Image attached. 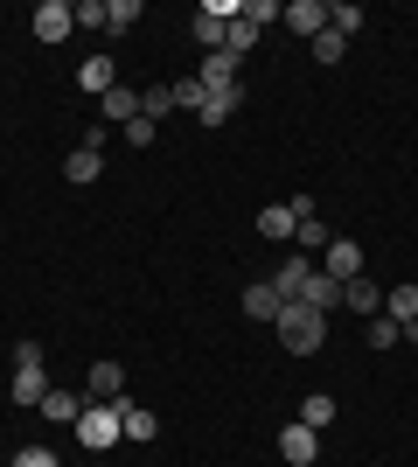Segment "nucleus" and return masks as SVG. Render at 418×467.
<instances>
[{
	"instance_id": "obj_29",
	"label": "nucleus",
	"mask_w": 418,
	"mask_h": 467,
	"mask_svg": "<svg viewBox=\"0 0 418 467\" xmlns=\"http://www.w3.org/2000/svg\"><path fill=\"white\" fill-rule=\"evenodd\" d=\"M398 342H404V328L391 314H377V321H370V349H398Z\"/></svg>"
},
{
	"instance_id": "obj_9",
	"label": "nucleus",
	"mask_w": 418,
	"mask_h": 467,
	"mask_svg": "<svg viewBox=\"0 0 418 467\" xmlns=\"http://www.w3.org/2000/svg\"><path fill=\"white\" fill-rule=\"evenodd\" d=\"M112 405H119V432H126V440H133V447H154V432H160L154 411H139L133 398H112Z\"/></svg>"
},
{
	"instance_id": "obj_27",
	"label": "nucleus",
	"mask_w": 418,
	"mask_h": 467,
	"mask_svg": "<svg viewBox=\"0 0 418 467\" xmlns=\"http://www.w3.org/2000/svg\"><path fill=\"white\" fill-rule=\"evenodd\" d=\"M328 28H335V36L349 42V36L362 28V7H356V0H335V7H328Z\"/></svg>"
},
{
	"instance_id": "obj_5",
	"label": "nucleus",
	"mask_w": 418,
	"mask_h": 467,
	"mask_svg": "<svg viewBox=\"0 0 418 467\" xmlns=\"http://www.w3.org/2000/svg\"><path fill=\"white\" fill-rule=\"evenodd\" d=\"M307 279H314V258L286 252V258H279V273H272V293H279V300H300V293H307Z\"/></svg>"
},
{
	"instance_id": "obj_18",
	"label": "nucleus",
	"mask_w": 418,
	"mask_h": 467,
	"mask_svg": "<svg viewBox=\"0 0 418 467\" xmlns=\"http://www.w3.org/2000/svg\"><path fill=\"white\" fill-rule=\"evenodd\" d=\"M293 244H300V258H314V252H328V244H335V237H328V223H321V210L293 223Z\"/></svg>"
},
{
	"instance_id": "obj_12",
	"label": "nucleus",
	"mask_w": 418,
	"mask_h": 467,
	"mask_svg": "<svg viewBox=\"0 0 418 467\" xmlns=\"http://www.w3.org/2000/svg\"><path fill=\"white\" fill-rule=\"evenodd\" d=\"M342 307H349V314H362V321H377V314H383V293L377 286H370V279H349V286H342Z\"/></svg>"
},
{
	"instance_id": "obj_19",
	"label": "nucleus",
	"mask_w": 418,
	"mask_h": 467,
	"mask_svg": "<svg viewBox=\"0 0 418 467\" xmlns=\"http://www.w3.org/2000/svg\"><path fill=\"white\" fill-rule=\"evenodd\" d=\"M189 28H196V42H202V49H209V57H217L223 42H230V21H223V15H217V7H202V15H196V21H189Z\"/></svg>"
},
{
	"instance_id": "obj_11",
	"label": "nucleus",
	"mask_w": 418,
	"mask_h": 467,
	"mask_svg": "<svg viewBox=\"0 0 418 467\" xmlns=\"http://www.w3.org/2000/svg\"><path fill=\"white\" fill-rule=\"evenodd\" d=\"M112 398H126V370L112 356H98V363H91V405H112Z\"/></svg>"
},
{
	"instance_id": "obj_4",
	"label": "nucleus",
	"mask_w": 418,
	"mask_h": 467,
	"mask_svg": "<svg viewBox=\"0 0 418 467\" xmlns=\"http://www.w3.org/2000/svg\"><path fill=\"white\" fill-rule=\"evenodd\" d=\"M238 78H244V63L230 57V49L202 57V70H196V84H202V91H238Z\"/></svg>"
},
{
	"instance_id": "obj_15",
	"label": "nucleus",
	"mask_w": 418,
	"mask_h": 467,
	"mask_svg": "<svg viewBox=\"0 0 418 467\" xmlns=\"http://www.w3.org/2000/svg\"><path fill=\"white\" fill-rule=\"evenodd\" d=\"M244 314H251V321H279V314H286V300L272 293V279H259V286H244Z\"/></svg>"
},
{
	"instance_id": "obj_22",
	"label": "nucleus",
	"mask_w": 418,
	"mask_h": 467,
	"mask_svg": "<svg viewBox=\"0 0 418 467\" xmlns=\"http://www.w3.org/2000/svg\"><path fill=\"white\" fill-rule=\"evenodd\" d=\"M293 223H300L293 202H265L259 210V237H293Z\"/></svg>"
},
{
	"instance_id": "obj_31",
	"label": "nucleus",
	"mask_w": 418,
	"mask_h": 467,
	"mask_svg": "<svg viewBox=\"0 0 418 467\" xmlns=\"http://www.w3.org/2000/svg\"><path fill=\"white\" fill-rule=\"evenodd\" d=\"M342 57H349V42H342L335 28H321L314 36V63H342Z\"/></svg>"
},
{
	"instance_id": "obj_8",
	"label": "nucleus",
	"mask_w": 418,
	"mask_h": 467,
	"mask_svg": "<svg viewBox=\"0 0 418 467\" xmlns=\"http://www.w3.org/2000/svg\"><path fill=\"white\" fill-rule=\"evenodd\" d=\"M321 273H328V279H342V286H349V279L362 273V244H349V237H335V244L321 252Z\"/></svg>"
},
{
	"instance_id": "obj_3",
	"label": "nucleus",
	"mask_w": 418,
	"mask_h": 467,
	"mask_svg": "<svg viewBox=\"0 0 418 467\" xmlns=\"http://www.w3.org/2000/svg\"><path fill=\"white\" fill-rule=\"evenodd\" d=\"M77 440L91 453H105V447H119L126 432H119V405H84V419H77Z\"/></svg>"
},
{
	"instance_id": "obj_30",
	"label": "nucleus",
	"mask_w": 418,
	"mask_h": 467,
	"mask_svg": "<svg viewBox=\"0 0 418 467\" xmlns=\"http://www.w3.org/2000/svg\"><path fill=\"white\" fill-rule=\"evenodd\" d=\"M168 91H175V112H202V98H209V91H202L196 78H181V84H168Z\"/></svg>"
},
{
	"instance_id": "obj_13",
	"label": "nucleus",
	"mask_w": 418,
	"mask_h": 467,
	"mask_svg": "<svg viewBox=\"0 0 418 467\" xmlns=\"http://www.w3.org/2000/svg\"><path fill=\"white\" fill-rule=\"evenodd\" d=\"M77 84H84L91 98H105L112 84H119V63H112V57H84V63H77Z\"/></svg>"
},
{
	"instance_id": "obj_21",
	"label": "nucleus",
	"mask_w": 418,
	"mask_h": 467,
	"mask_svg": "<svg viewBox=\"0 0 418 467\" xmlns=\"http://www.w3.org/2000/svg\"><path fill=\"white\" fill-rule=\"evenodd\" d=\"M238 105H244V91H209V98H202V126H223V119H238Z\"/></svg>"
},
{
	"instance_id": "obj_6",
	"label": "nucleus",
	"mask_w": 418,
	"mask_h": 467,
	"mask_svg": "<svg viewBox=\"0 0 418 467\" xmlns=\"http://www.w3.org/2000/svg\"><path fill=\"white\" fill-rule=\"evenodd\" d=\"M314 453H321V432H307L300 419L279 432V461H286V467H314Z\"/></svg>"
},
{
	"instance_id": "obj_16",
	"label": "nucleus",
	"mask_w": 418,
	"mask_h": 467,
	"mask_svg": "<svg viewBox=\"0 0 418 467\" xmlns=\"http://www.w3.org/2000/svg\"><path fill=\"white\" fill-rule=\"evenodd\" d=\"M98 105H105V119H112V126H133V119H139V91H133V84H112Z\"/></svg>"
},
{
	"instance_id": "obj_14",
	"label": "nucleus",
	"mask_w": 418,
	"mask_h": 467,
	"mask_svg": "<svg viewBox=\"0 0 418 467\" xmlns=\"http://www.w3.org/2000/svg\"><path fill=\"white\" fill-rule=\"evenodd\" d=\"M7 398H15V405H42V398H49V377H42V363H21L15 384H7Z\"/></svg>"
},
{
	"instance_id": "obj_33",
	"label": "nucleus",
	"mask_w": 418,
	"mask_h": 467,
	"mask_svg": "<svg viewBox=\"0 0 418 467\" xmlns=\"http://www.w3.org/2000/svg\"><path fill=\"white\" fill-rule=\"evenodd\" d=\"M7 467H56V453H49V447H21Z\"/></svg>"
},
{
	"instance_id": "obj_17",
	"label": "nucleus",
	"mask_w": 418,
	"mask_h": 467,
	"mask_svg": "<svg viewBox=\"0 0 418 467\" xmlns=\"http://www.w3.org/2000/svg\"><path fill=\"white\" fill-rule=\"evenodd\" d=\"M335 398H328V390H314V398H300V426H307V432H328V426H335Z\"/></svg>"
},
{
	"instance_id": "obj_32",
	"label": "nucleus",
	"mask_w": 418,
	"mask_h": 467,
	"mask_svg": "<svg viewBox=\"0 0 418 467\" xmlns=\"http://www.w3.org/2000/svg\"><path fill=\"white\" fill-rule=\"evenodd\" d=\"M119 133H126V140H133V147H154V133H160V126H154V119H147V112H139V119H133V126H119Z\"/></svg>"
},
{
	"instance_id": "obj_2",
	"label": "nucleus",
	"mask_w": 418,
	"mask_h": 467,
	"mask_svg": "<svg viewBox=\"0 0 418 467\" xmlns=\"http://www.w3.org/2000/svg\"><path fill=\"white\" fill-rule=\"evenodd\" d=\"M265 21H279V7H272V0H244V7H238V21H230V42H223V49H230V57L244 63L251 49H259Z\"/></svg>"
},
{
	"instance_id": "obj_26",
	"label": "nucleus",
	"mask_w": 418,
	"mask_h": 467,
	"mask_svg": "<svg viewBox=\"0 0 418 467\" xmlns=\"http://www.w3.org/2000/svg\"><path fill=\"white\" fill-rule=\"evenodd\" d=\"M139 21V0H105V36H126Z\"/></svg>"
},
{
	"instance_id": "obj_1",
	"label": "nucleus",
	"mask_w": 418,
	"mask_h": 467,
	"mask_svg": "<svg viewBox=\"0 0 418 467\" xmlns=\"http://www.w3.org/2000/svg\"><path fill=\"white\" fill-rule=\"evenodd\" d=\"M272 328H279V349L286 356H321L328 349V314L307 307V300H286V314H279Z\"/></svg>"
},
{
	"instance_id": "obj_34",
	"label": "nucleus",
	"mask_w": 418,
	"mask_h": 467,
	"mask_svg": "<svg viewBox=\"0 0 418 467\" xmlns=\"http://www.w3.org/2000/svg\"><path fill=\"white\" fill-rule=\"evenodd\" d=\"M77 28H105V0H77Z\"/></svg>"
},
{
	"instance_id": "obj_28",
	"label": "nucleus",
	"mask_w": 418,
	"mask_h": 467,
	"mask_svg": "<svg viewBox=\"0 0 418 467\" xmlns=\"http://www.w3.org/2000/svg\"><path fill=\"white\" fill-rule=\"evenodd\" d=\"M139 112H147V119L160 126V119L175 112V91H168V84H147V91H139Z\"/></svg>"
},
{
	"instance_id": "obj_20",
	"label": "nucleus",
	"mask_w": 418,
	"mask_h": 467,
	"mask_svg": "<svg viewBox=\"0 0 418 467\" xmlns=\"http://www.w3.org/2000/svg\"><path fill=\"white\" fill-rule=\"evenodd\" d=\"M300 300H307V307H321V314L342 307V279H328V273L314 265V279H307V293H300Z\"/></svg>"
},
{
	"instance_id": "obj_7",
	"label": "nucleus",
	"mask_w": 418,
	"mask_h": 467,
	"mask_svg": "<svg viewBox=\"0 0 418 467\" xmlns=\"http://www.w3.org/2000/svg\"><path fill=\"white\" fill-rule=\"evenodd\" d=\"M70 28H77V7H70V0H42L36 7V36L42 42H63Z\"/></svg>"
},
{
	"instance_id": "obj_23",
	"label": "nucleus",
	"mask_w": 418,
	"mask_h": 467,
	"mask_svg": "<svg viewBox=\"0 0 418 467\" xmlns=\"http://www.w3.org/2000/svg\"><path fill=\"white\" fill-rule=\"evenodd\" d=\"M383 314H391L398 328H412V321H418V286H391V293H383Z\"/></svg>"
},
{
	"instance_id": "obj_10",
	"label": "nucleus",
	"mask_w": 418,
	"mask_h": 467,
	"mask_svg": "<svg viewBox=\"0 0 418 467\" xmlns=\"http://www.w3.org/2000/svg\"><path fill=\"white\" fill-rule=\"evenodd\" d=\"M279 21H286L293 36H307V42H314L321 28H328V7H321V0H293V7H279Z\"/></svg>"
},
{
	"instance_id": "obj_24",
	"label": "nucleus",
	"mask_w": 418,
	"mask_h": 467,
	"mask_svg": "<svg viewBox=\"0 0 418 467\" xmlns=\"http://www.w3.org/2000/svg\"><path fill=\"white\" fill-rule=\"evenodd\" d=\"M42 419H49V426H77L84 405L70 398V390H49V398H42Z\"/></svg>"
},
{
	"instance_id": "obj_25",
	"label": "nucleus",
	"mask_w": 418,
	"mask_h": 467,
	"mask_svg": "<svg viewBox=\"0 0 418 467\" xmlns=\"http://www.w3.org/2000/svg\"><path fill=\"white\" fill-rule=\"evenodd\" d=\"M63 175H70V182H98V175H105V154H91V147H77V154L63 161Z\"/></svg>"
}]
</instances>
